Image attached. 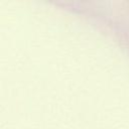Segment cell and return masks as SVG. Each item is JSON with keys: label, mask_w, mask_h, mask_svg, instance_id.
<instances>
[]
</instances>
